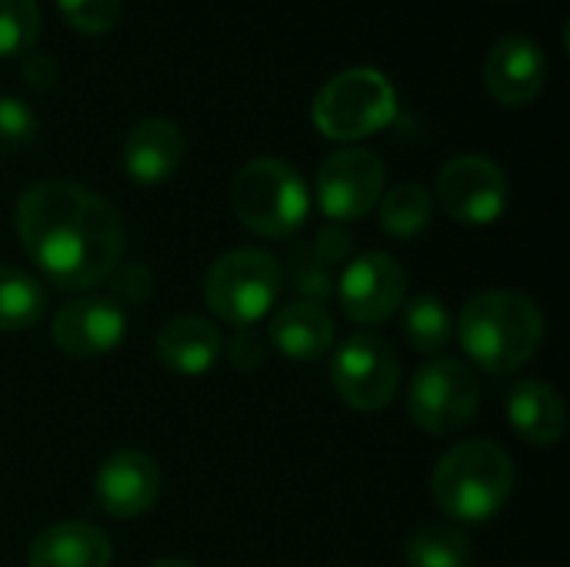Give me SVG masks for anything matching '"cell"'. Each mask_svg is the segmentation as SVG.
<instances>
[{
    "label": "cell",
    "instance_id": "obj_22",
    "mask_svg": "<svg viewBox=\"0 0 570 567\" xmlns=\"http://www.w3.org/2000/svg\"><path fill=\"white\" fill-rule=\"evenodd\" d=\"M401 328H404L407 344L417 354H428V358H441V351L451 344V334H454L451 311L434 294H417L404 307V324Z\"/></svg>",
    "mask_w": 570,
    "mask_h": 567
},
{
    "label": "cell",
    "instance_id": "obj_16",
    "mask_svg": "<svg viewBox=\"0 0 570 567\" xmlns=\"http://www.w3.org/2000/svg\"><path fill=\"white\" fill-rule=\"evenodd\" d=\"M154 351L167 371H174L180 378H200L220 361L224 338H220L217 324H210L207 317L180 314V317H170L157 331Z\"/></svg>",
    "mask_w": 570,
    "mask_h": 567
},
{
    "label": "cell",
    "instance_id": "obj_15",
    "mask_svg": "<svg viewBox=\"0 0 570 567\" xmlns=\"http://www.w3.org/2000/svg\"><path fill=\"white\" fill-rule=\"evenodd\" d=\"M184 160V134L170 117L137 120L120 147V164L127 177L140 187L164 184Z\"/></svg>",
    "mask_w": 570,
    "mask_h": 567
},
{
    "label": "cell",
    "instance_id": "obj_2",
    "mask_svg": "<svg viewBox=\"0 0 570 567\" xmlns=\"http://www.w3.org/2000/svg\"><path fill=\"white\" fill-rule=\"evenodd\" d=\"M458 338L478 368L491 374H511L541 351L544 314L528 294L484 291L464 304Z\"/></svg>",
    "mask_w": 570,
    "mask_h": 567
},
{
    "label": "cell",
    "instance_id": "obj_27",
    "mask_svg": "<svg viewBox=\"0 0 570 567\" xmlns=\"http://www.w3.org/2000/svg\"><path fill=\"white\" fill-rule=\"evenodd\" d=\"M114 277V294H117V304H144L150 294H154V274L147 264H117V271L110 274Z\"/></svg>",
    "mask_w": 570,
    "mask_h": 567
},
{
    "label": "cell",
    "instance_id": "obj_8",
    "mask_svg": "<svg viewBox=\"0 0 570 567\" xmlns=\"http://www.w3.org/2000/svg\"><path fill=\"white\" fill-rule=\"evenodd\" d=\"M331 384L354 411H384L401 384L397 351L377 334H351L331 361Z\"/></svg>",
    "mask_w": 570,
    "mask_h": 567
},
{
    "label": "cell",
    "instance_id": "obj_26",
    "mask_svg": "<svg viewBox=\"0 0 570 567\" xmlns=\"http://www.w3.org/2000/svg\"><path fill=\"white\" fill-rule=\"evenodd\" d=\"M37 137V114L20 97L0 94V150H20Z\"/></svg>",
    "mask_w": 570,
    "mask_h": 567
},
{
    "label": "cell",
    "instance_id": "obj_7",
    "mask_svg": "<svg viewBox=\"0 0 570 567\" xmlns=\"http://www.w3.org/2000/svg\"><path fill=\"white\" fill-rule=\"evenodd\" d=\"M481 404V381L454 358L428 361L407 391V414L424 434H454L468 428Z\"/></svg>",
    "mask_w": 570,
    "mask_h": 567
},
{
    "label": "cell",
    "instance_id": "obj_23",
    "mask_svg": "<svg viewBox=\"0 0 570 567\" xmlns=\"http://www.w3.org/2000/svg\"><path fill=\"white\" fill-rule=\"evenodd\" d=\"M404 558L407 567H468L471 541L451 525H424L411 535Z\"/></svg>",
    "mask_w": 570,
    "mask_h": 567
},
{
    "label": "cell",
    "instance_id": "obj_21",
    "mask_svg": "<svg viewBox=\"0 0 570 567\" xmlns=\"http://www.w3.org/2000/svg\"><path fill=\"white\" fill-rule=\"evenodd\" d=\"M434 217V197L421 184H397L381 197V227L391 237L411 241L431 227Z\"/></svg>",
    "mask_w": 570,
    "mask_h": 567
},
{
    "label": "cell",
    "instance_id": "obj_18",
    "mask_svg": "<svg viewBox=\"0 0 570 567\" xmlns=\"http://www.w3.org/2000/svg\"><path fill=\"white\" fill-rule=\"evenodd\" d=\"M110 538L83 521H60L43 528L30 551L27 567H110Z\"/></svg>",
    "mask_w": 570,
    "mask_h": 567
},
{
    "label": "cell",
    "instance_id": "obj_13",
    "mask_svg": "<svg viewBox=\"0 0 570 567\" xmlns=\"http://www.w3.org/2000/svg\"><path fill=\"white\" fill-rule=\"evenodd\" d=\"M548 84V57L528 33H504L484 57V87L504 107L531 104Z\"/></svg>",
    "mask_w": 570,
    "mask_h": 567
},
{
    "label": "cell",
    "instance_id": "obj_6",
    "mask_svg": "<svg viewBox=\"0 0 570 567\" xmlns=\"http://www.w3.org/2000/svg\"><path fill=\"white\" fill-rule=\"evenodd\" d=\"M281 284L284 271L274 254L240 247L210 264L204 277V301L217 321L230 328H254L271 314Z\"/></svg>",
    "mask_w": 570,
    "mask_h": 567
},
{
    "label": "cell",
    "instance_id": "obj_14",
    "mask_svg": "<svg viewBox=\"0 0 570 567\" xmlns=\"http://www.w3.org/2000/svg\"><path fill=\"white\" fill-rule=\"evenodd\" d=\"M97 508L110 518L130 521L147 515L160 498V468L144 451H114L94 478Z\"/></svg>",
    "mask_w": 570,
    "mask_h": 567
},
{
    "label": "cell",
    "instance_id": "obj_10",
    "mask_svg": "<svg viewBox=\"0 0 570 567\" xmlns=\"http://www.w3.org/2000/svg\"><path fill=\"white\" fill-rule=\"evenodd\" d=\"M511 201L508 174L478 154L451 157L438 174V204L454 217L458 224L484 227L504 217Z\"/></svg>",
    "mask_w": 570,
    "mask_h": 567
},
{
    "label": "cell",
    "instance_id": "obj_3",
    "mask_svg": "<svg viewBox=\"0 0 570 567\" xmlns=\"http://www.w3.org/2000/svg\"><path fill=\"white\" fill-rule=\"evenodd\" d=\"M514 461L494 441H464L451 448L431 478L438 508L464 525H484L504 511L514 491Z\"/></svg>",
    "mask_w": 570,
    "mask_h": 567
},
{
    "label": "cell",
    "instance_id": "obj_4",
    "mask_svg": "<svg viewBox=\"0 0 570 567\" xmlns=\"http://www.w3.org/2000/svg\"><path fill=\"white\" fill-rule=\"evenodd\" d=\"M230 204L250 234L277 241L304 227L311 214V190L287 160L254 157L237 170L230 184Z\"/></svg>",
    "mask_w": 570,
    "mask_h": 567
},
{
    "label": "cell",
    "instance_id": "obj_24",
    "mask_svg": "<svg viewBox=\"0 0 570 567\" xmlns=\"http://www.w3.org/2000/svg\"><path fill=\"white\" fill-rule=\"evenodd\" d=\"M40 37L37 0H0V57L30 53Z\"/></svg>",
    "mask_w": 570,
    "mask_h": 567
},
{
    "label": "cell",
    "instance_id": "obj_17",
    "mask_svg": "<svg viewBox=\"0 0 570 567\" xmlns=\"http://www.w3.org/2000/svg\"><path fill=\"white\" fill-rule=\"evenodd\" d=\"M508 421L518 431V438H524L528 444L551 448L568 431V408L558 388H551L548 381L528 378V381H518L508 394Z\"/></svg>",
    "mask_w": 570,
    "mask_h": 567
},
{
    "label": "cell",
    "instance_id": "obj_1",
    "mask_svg": "<svg viewBox=\"0 0 570 567\" xmlns=\"http://www.w3.org/2000/svg\"><path fill=\"white\" fill-rule=\"evenodd\" d=\"M17 234L60 291H90L124 261V221L110 201L73 180H37L17 201Z\"/></svg>",
    "mask_w": 570,
    "mask_h": 567
},
{
    "label": "cell",
    "instance_id": "obj_11",
    "mask_svg": "<svg viewBox=\"0 0 570 567\" xmlns=\"http://www.w3.org/2000/svg\"><path fill=\"white\" fill-rule=\"evenodd\" d=\"M407 294V271L387 251H367L354 257L337 284V301L354 324L387 321Z\"/></svg>",
    "mask_w": 570,
    "mask_h": 567
},
{
    "label": "cell",
    "instance_id": "obj_12",
    "mask_svg": "<svg viewBox=\"0 0 570 567\" xmlns=\"http://www.w3.org/2000/svg\"><path fill=\"white\" fill-rule=\"evenodd\" d=\"M124 334L127 311L124 304L104 294L67 301L50 324V338L67 358H104L120 348Z\"/></svg>",
    "mask_w": 570,
    "mask_h": 567
},
{
    "label": "cell",
    "instance_id": "obj_5",
    "mask_svg": "<svg viewBox=\"0 0 570 567\" xmlns=\"http://www.w3.org/2000/svg\"><path fill=\"white\" fill-rule=\"evenodd\" d=\"M397 117V90L377 67L334 74L311 104V120L327 140H364Z\"/></svg>",
    "mask_w": 570,
    "mask_h": 567
},
{
    "label": "cell",
    "instance_id": "obj_28",
    "mask_svg": "<svg viewBox=\"0 0 570 567\" xmlns=\"http://www.w3.org/2000/svg\"><path fill=\"white\" fill-rule=\"evenodd\" d=\"M227 358L234 361L237 371L261 368V361H264V338L254 328H237L234 341L227 344Z\"/></svg>",
    "mask_w": 570,
    "mask_h": 567
},
{
    "label": "cell",
    "instance_id": "obj_25",
    "mask_svg": "<svg viewBox=\"0 0 570 567\" xmlns=\"http://www.w3.org/2000/svg\"><path fill=\"white\" fill-rule=\"evenodd\" d=\"M57 7L80 33H107L117 27L124 0H57Z\"/></svg>",
    "mask_w": 570,
    "mask_h": 567
},
{
    "label": "cell",
    "instance_id": "obj_20",
    "mask_svg": "<svg viewBox=\"0 0 570 567\" xmlns=\"http://www.w3.org/2000/svg\"><path fill=\"white\" fill-rule=\"evenodd\" d=\"M47 311V291L20 267L0 264V331H27Z\"/></svg>",
    "mask_w": 570,
    "mask_h": 567
},
{
    "label": "cell",
    "instance_id": "obj_9",
    "mask_svg": "<svg viewBox=\"0 0 570 567\" xmlns=\"http://www.w3.org/2000/svg\"><path fill=\"white\" fill-rule=\"evenodd\" d=\"M387 184L384 160L367 147H344L324 157L317 170V204L331 224H351L367 217Z\"/></svg>",
    "mask_w": 570,
    "mask_h": 567
},
{
    "label": "cell",
    "instance_id": "obj_19",
    "mask_svg": "<svg viewBox=\"0 0 570 567\" xmlns=\"http://www.w3.org/2000/svg\"><path fill=\"white\" fill-rule=\"evenodd\" d=\"M267 338L291 361H317L334 344V321L314 301H291L271 317Z\"/></svg>",
    "mask_w": 570,
    "mask_h": 567
},
{
    "label": "cell",
    "instance_id": "obj_29",
    "mask_svg": "<svg viewBox=\"0 0 570 567\" xmlns=\"http://www.w3.org/2000/svg\"><path fill=\"white\" fill-rule=\"evenodd\" d=\"M57 60L50 53H30L27 63H23V80L33 87V90H50L57 84Z\"/></svg>",
    "mask_w": 570,
    "mask_h": 567
},
{
    "label": "cell",
    "instance_id": "obj_30",
    "mask_svg": "<svg viewBox=\"0 0 570 567\" xmlns=\"http://www.w3.org/2000/svg\"><path fill=\"white\" fill-rule=\"evenodd\" d=\"M147 567H197V565H190V561H154V565H147Z\"/></svg>",
    "mask_w": 570,
    "mask_h": 567
}]
</instances>
